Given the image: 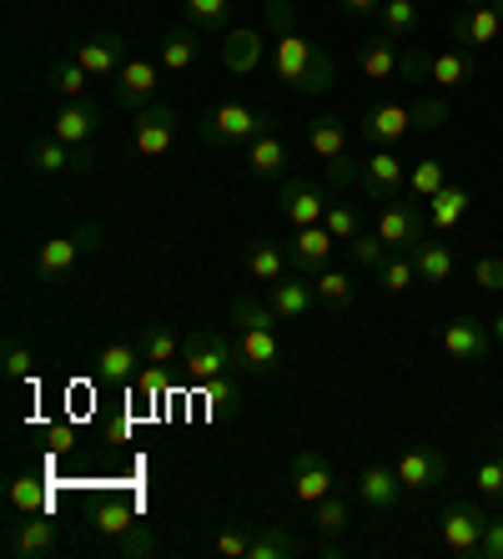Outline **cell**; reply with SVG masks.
<instances>
[{
	"instance_id": "cell-1",
	"label": "cell",
	"mask_w": 503,
	"mask_h": 559,
	"mask_svg": "<svg viewBox=\"0 0 503 559\" xmlns=\"http://www.w3.org/2000/svg\"><path fill=\"white\" fill-rule=\"evenodd\" d=\"M267 26H272V71L287 81L297 96H323L333 92V61L323 46H312L297 31L292 0H267Z\"/></svg>"
},
{
	"instance_id": "cell-2",
	"label": "cell",
	"mask_w": 503,
	"mask_h": 559,
	"mask_svg": "<svg viewBox=\"0 0 503 559\" xmlns=\"http://www.w3.org/2000/svg\"><path fill=\"white\" fill-rule=\"evenodd\" d=\"M283 323L272 302L258 298H232V338H237V364L258 378H277L283 373V348H277V333L272 328Z\"/></svg>"
},
{
	"instance_id": "cell-3",
	"label": "cell",
	"mask_w": 503,
	"mask_h": 559,
	"mask_svg": "<svg viewBox=\"0 0 503 559\" xmlns=\"http://www.w3.org/2000/svg\"><path fill=\"white\" fill-rule=\"evenodd\" d=\"M262 131H272V117L252 102H221L196 121V136L217 152H247V142H258Z\"/></svg>"
},
{
	"instance_id": "cell-4",
	"label": "cell",
	"mask_w": 503,
	"mask_h": 559,
	"mask_svg": "<svg viewBox=\"0 0 503 559\" xmlns=\"http://www.w3.org/2000/svg\"><path fill=\"white\" fill-rule=\"evenodd\" d=\"M237 364V338L221 328H196L192 338H181V373L192 383H212V378L232 373Z\"/></svg>"
},
{
	"instance_id": "cell-5",
	"label": "cell",
	"mask_w": 503,
	"mask_h": 559,
	"mask_svg": "<svg viewBox=\"0 0 503 559\" xmlns=\"http://www.w3.org/2000/svg\"><path fill=\"white\" fill-rule=\"evenodd\" d=\"M378 237H383L393 252H414L418 242L433 237V222H428V207H418V197H393L378 212Z\"/></svg>"
},
{
	"instance_id": "cell-6",
	"label": "cell",
	"mask_w": 503,
	"mask_h": 559,
	"mask_svg": "<svg viewBox=\"0 0 503 559\" xmlns=\"http://www.w3.org/2000/svg\"><path fill=\"white\" fill-rule=\"evenodd\" d=\"M101 237H106L101 222H86V227H76L71 237H46V242H40V252H36V273L46 277V283H56V277L71 273L86 252L101 248Z\"/></svg>"
},
{
	"instance_id": "cell-7",
	"label": "cell",
	"mask_w": 503,
	"mask_h": 559,
	"mask_svg": "<svg viewBox=\"0 0 503 559\" xmlns=\"http://www.w3.org/2000/svg\"><path fill=\"white\" fill-rule=\"evenodd\" d=\"M483 530H489V514L474 504V499H448L439 520V539L448 555L458 559H478V545H483Z\"/></svg>"
},
{
	"instance_id": "cell-8",
	"label": "cell",
	"mask_w": 503,
	"mask_h": 559,
	"mask_svg": "<svg viewBox=\"0 0 503 559\" xmlns=\"http://www.w3.org/2000/svg\"><path fill=\"white\" fill-rule=\"evenodd\" d=\"M287 479H292V499L297 504H323L327 495L337 489V468L323 449H297L292 464H287Z\"/></svg>"
},
{
	"instance_id": "cell-9",
	"label": "cell",
	"mask_w": 503,
	"mask_h": 559,
	"mask_svg": "<svg viewBox=\"0 0 503 559\" xmlns=\"http://www.w3.org/2000/svg\"><path fill=\"white\" fill-rule=\"evenodd\" d=\"M156 86H161V61L131 56L117 76H111V106H121V111H146V106L156 102Z\"/></svg>"
},
{
	"instance_id": "cell-10",
	"label": "cell",
	"mask_w": 503,
	"mask_h": 559,
	"mask_svg": "<svg viewBox=\"0 0 503 559\" xmlns=\"http://www.w3.org/2000/svg\"><path fill=\"white\" fill-rule=\"evenodd\" d=\"M408 187V162H403L393 146H378V152L362 156V171H358V192L373 197V202H393V197Z\"/></svg>"
},
{
	"instance_id": "cell-11",
	"label": "cell",
	"mask_w": 503,
	"mask_h": 559,
	"mask_svg": "<svg viewBox=\"0 0 503 559\" xmlns=\"http://www.w3.org/2000/svg\"><path fill=\"white\" fill-rule=\"evenodd\" d=\"M101 102H61L51 117V136L65 146H76V152H91L96 146V136H101Z\"/></svg>"
},
{
	"instance_id": "cell-12",
	"label": "cell",
	"mask_w": 503,
	"mask_h": 559,
	"mask_svg": "<svg viewBox=\"0 0 503 559\" xmlns=\"http://www.w3.org/2000/svg\"><path fill=\"white\" fill-rule=\"evenodd\" d=\"M61 549V524L40 509V514H21V520L5 530V555L15 559H40V555H56Z\"/></svg>"
},
{
	"instance_id": "cell-13",
	"label": "cell",
	"mask_w": 503,
	"mask_h": 559,
	"mask_svg": "<svg viewBox=\"0 0 503 559\" xmlns=\"http://www.w3.org/2000/svg\"><path fill=\"white\" fill-rule=\"evenodd\" d=\"M393 468H398V479L408 495H428V489H439V484L448 479V459H443V449H433V443H408Z\"/></svg>"
},
{
	"instance_id": "cell-14",
	"label": "cell",
	"mask_w": 503,
	"mask_h": 559,
	"mask_svg": "<svg viewBox=\"0 0 503 559\" xmlns=\"http://www.w3.org/2000/svg\"><path fill=\"white\" fill-rule=\"evenodd\" d=\"M131 146L142 156H167L171 146H177V111H171L167 102H152L146 111H136V121H131Z\"/></svg>"
},
{
	"instance_id": "cell-15",
	"label": "cell",
	"mask_w": 503,
	"mask_h": 559,
	"mask_svg": "<svg viewBox=\"0 0 503 559\" xmlns=\"http://www.w3.org/2000/svg\"><path fill=\"white\" fill-rule=\"evenodd\" d=\"M403 495H408V489H403L393 464H368L358 479H352V499H358L362 509H373V514H393V509L403 504Z\"/></svg>"
},
{
	"instance_id": "cell-16",
	"label": "cell",
	"mask_w": 503,
	"mask_h": 559,
	"mask_svg": "<svg viewBox=\"0 0 503 559\" xmlns=\"http://www.w3.org/2000/svg\"><path fill=\"white\" fill-rule=\"evenodd\" d=\"M503 36V5L499 0H483V5H464L453 15V46L478 51V46H493Z\"/></svg>"
},
{
	"instance_id": "cell-17",
	"label": "cell",
	"mask_w": 503,
	"mask_h": 559,
	"mask_svg": "<svg viewBox=\"0 0 503 559\" xmlns=\"http://www.w3.org/2000/svg\"><path fill=\"white\" fill-rule=\"evenodd\" d=\"M277 212H283V222H292V227H312V222L327 217V192L312 177H287L283 192H277Z\"/></svg>"
},
{
	"instance_id": "cell-18",
	"label": "cell",
	"mask_w": 503,
	"mask_h": 559,
	"mask_svg": "<svg viewBox=\"0 0 503 559\" xmlns=\"http://www.w3.org/2000/svg\"><path fill=\"white\" fill-rule=\"evenodd\" d=\"M443 353H448L453 364H483L493 353V328L478 323V318H453L448 328H443Z\"/></svg>"
},
{
	"instance_id": "cell-19",
	"label": "cell",
	"mask_w": 503,
	"mask_h": 559,
	"mask_svg": "<svg viewBox=\"0 0 503 559\" xmlns=\"http://www.w3.org/2000/svg\"><path fill=\"white\" fill-rule=\"evenodd\" d=\"M71 56H76V61L86 66L96 81H111L121 66L131 61V56H127V36H121V31H96V36H86Z\"/></svg>"
},
{
	"instance_id": "cell-20",
	"label": "cell",
	"mask_w": 503,
	"mask_h": 559,
	"mask_svg": "<svg viewBox=\"0 0 503 559\" xmlns=\"http://www.w3.org/2000/svg\"><path fill=\"white\" fill-rule=\"evenodd\" d=\"M333 248H337V237L327 233V222H312V227H297L292 242H287V258H292V273H308L318 277L333 262Z\"/></svg>"
},
{
	"instance_id": "cell-21",
	"label": "cell",
	"mask_w": 503,
	"mask_h": 559,
	"mask_svg": "<svg viewBox=\"0 0 503 559\" xmlns=\"http://www.w3.org/2000/svg\"><path fill=\"white\" fill-rule=\"evenodd\" d=\"M414 131V111L398 102H383V106H368L358 121V136L362 142H373V146H398L403 136Z\"/></svg>"
},
{
	"instance_id": "cell-22",
	"label": "cell",
	"mask_w": 503,
	"mask_h": 559,
	"mask_svg": "<svg viewBox=\"0 0 503 559\" xmlns=\"http://www.w3.org/2000/svg\"><path fill=\"white\" fill-rule=\"evenodd\" d=\"M267 302L283 323H297V318H308L312 302H318V283H312L308 273H287V277H277V283H267Z\"/></svg>"
},
{
	"instance_id": "cell-23",
	"label": "cell",
	"mask_w": 503,
	"mask_h": 559,
	"mask_svg": "<svg viewBox=\"0 0 503 559\" xmlns=\"http://www.w3.org/2000/svg\"><path fill=\"white\" fill-rule=\"evenodd\" d=\"M26 162L36 177H61V171H91L96 167V152H76V146L56 142V136H40L26 152Z\"/></svg>"
},
{
	"instance_id": "cell-24",
	"label": "cell",
	"mask_w": 503,
	"mask_h": 559,
	"mask_svg": "<svg viewBox=\"0 0 503 559\" xmlns=\"http://www.w3.org/2000/svg\"><path fill=\"white\" fill-rule=\"evenodd\" d=\"M142 364H146L142 343H106V348L96 353V378H101V383H136Z\"/></svg>"
},
{
	"instance_id": "cell-25",
	"label": "cell",
	"mask_w": 503,
	"mask_h": 559,
	"mask_svg": "<svg viewBox=\"0 0 503 559\" xmlns=\"http://www.w3.org/2000/svg\"><path fill=\"white\" fill-rule=\"evenodd\" d=\"M247 171L258 177V182H277V177H287V142L277 136V131H262L258 142H247Z\"/></svg>"
},
{
	"instance_id": "cell-26",
	"label": "cell",
	"mask_w": 503,
	"mask_h": 559,
	"mask_svg": "<svg viewBox=\"0 0 503 559\" xmlns=\"http://www.w3.org/2000/svg\"><path fill=\"white\" fill-rule=\"evenodd\" d=\"M308 152L318 162H337V156L352 152V131L343 117H312L308 121Z\"/></svg>"
},
{
	"instance_id": "cell-27",
	"label": "cell",
	"mask_w": 503,
	"mask_h": 559,
	"mask_svg": "<svg viewBox=\"0 0 503 559\" xmlns=\"http://www.w3.org/2000/svg\"><path fill=\"white\" fill-rule=\"evenodd\" d=\"M358 71H362L368 81H393V76H403V51H398V40L383 36V31H378L373 40H362Z\"/></svg>"
},
{
	"instance_id": "cell-28",
	"label": "cell",
	"mask_w": 503,
	"mask_h": 559,
	"mask_svg": "<svg viewBox=\"0 0 503 559\" xmlns=\"http://www.w3.org/2000/svg\"><path fill=\"white\" fill-rule=\"evenodd\" d=\"M474 51H464V46H448V51H433L428 56V81L439 86V92H453V86H468L474 81Z\"/></svg>"
},
{
	"instance_id": "cell-29",
	"label": "cell",
	"mask_w": 503,
	"mask_h": 559,
	"mask_svg": "<svg viewBox=\"0 0 503 559\" xmlns=\"http://www.w3.org/2000/svg\"><path fill=\"white\" fill-rule=\"evenodd\" d=\"M262 51H267V40H262L258 31H227V36H221V66L237 71V76H252L262 66Z\"/></svg>"
},
{
	"instance_id": "cell-30",
	"label": "cell",
	"mask_w": 503,
	"mask_h": 559,
	"mask_svg": "<svg viewBox=\"0 0 503 559\" xmlns=\"http://www.w3.org/2000/svg\"><path fill=\"white\" fill-rule=\"evenodd\" d=\"M348 520H352V504L343 489H333L323 504H312V534H318L327 549H337V539L348 534Z\"/></svg>"
},
{
	"instance_id": "cell-31",
	"label": "cell",
	"mask_w": 503,
	"mask_h": 559,
	"mask_svg": "<svg viewBox=\"0 0 503 559\" xmlns=\"http://www.w3.org/2000/svg\"><path fill=\"white\" fill-rule=\"evenodd\" d=\"M414 262H418V277H423V283H433V287L448 283V277L458 273V258H453V248H448V242H433V237L414 248Z\"/></svg>"
},
{
	"instance_id": "cell-32",
	"label": "cell",
	"mask_w": 503,
	"mask_h": 559,
	"mask_svg": "<svg viewBox=\"0 0 503 559\" xmlns=\"http://www.w3.org/2000/svg\"><path fill=\"white\" fill-rule=\"evenodd\" d=\"M161 71H171V76H181V71H192L196 61V26H171L167 36H161Z\"/></svg>"
},
{
	"instance_id": "cell-33",
	"label": "cell",
	"mask_w": 503,
	"mask_h": 559,
	"mask_svg": "<svg viewBox=\"0 0 503 559\" xmlns=\"http://www.w3.org/2000/svg\"><path fill=\"white\" fill-rule=\"evenodd\" d=\"M287 267H292V258H287L272 237H258V242L247 248V273L258 277V283H277V277H287Z\"/></svg>"
},
{
	"instance_id": "cell-34",
	"label": "cell",
	"mask_w": 503,
	"mask_h": 559,
	"mask_svg": "<svg viewBox=\"0 0 503 559\" xmlns=\"http://www.w3.org/2000/svg\"><path fill=\"white\" fill-rule=\"evenodd\" d=\"M468 202H474V192H468V187H458V182L443 187V192L433 197V207H428V222H433V233H453V227L464 222Z\"/></svg>"
},
{
	"instance_id": "cell-35",
	"label": "cell",
	"mask_w": 503,
	"mask_h": 559,
	"mask_svg": "<svg viewBox=\"0 0 503 559\" xmlns=\"http://www.w3.org/2000/svg\"><path fill=\"white\" fill-rule=\"evenodd\" d=\"M302 555V539H292L287 530H277V524H252V549H247V559H292Z\"/></svg>"
},
{
	"instance_id": "cell-36",
	"label": "cell",
	"mask_w": 503,
	"mask_h": 559,
	"mask_svg": "<svg viewBox=\"0 0 503 559\" xmlns=\"http://www.w3.org/2000/svg\"><path fill=\"white\" fill-rule=\"evenodd\" d=\"M312 283H318V302H323L327 312H348L352 302H358V283H352V273L323 267V273L312 277Z\"/></svg>"
},
{
	"instance_id": "cell-37",
	"label": "cell",
	"mask_w": 503,
	"mask_h": 559,
	"mask_svg": "<svg viewBox=\"0 0 503 559\" xmlns=\"http://www.w3.org/2000/svg\"><path fill=\"white\" fill-rule=\"evenodd\" d=\"M91 71L76 61V56H61V61L51 66V92L61 96V102H86V92H91Z\"/></svg>"
},
{
	"instance_id": "cell-38",
	"label": "cell",
	"mask_w": 503,
	"mask_h": 559,
	"mask_svg": "<svg viewBox=\"0 0 503 559\" xmlns=\"http://www.w3.org/2000/svg\"><path fill=\"white\" fill-rule=\"evenodd\" d=\"M418 26H423V11H418V0H383V11H378V31H383V36L408 40Z\"/></svg>"
},
{
	"instance_id": "cell-39",
	"label": "cell",
	"mask_w": 503,
	"mask_h": 559,
	"mask_svg": "<svg viewBox=\"0 0 503 559\" xmlns=\"http://www.w3.org/2000/svg\"><path fill=\"white\" fill-rule=\"evenodd\" d=\"M187 26L207 31V36H227L232 31V0H187Z\"/></svg>"
},
{
	"instance_id": "cell-40",
	"label": "cell",
	"mask_w": 503,
	"mask_h": 559,
	"mask_svg": "<svg viewBox=\"0 0 503 559\" xmlns=\"http://www.w3.org/2000/svg\"><path fill=\"white\" fill-rule=\"evenodd\" d=\"M443 187H448V167H443L439 156H423V162H414V167H408V197L433 202Z\"/></svg>"
},
{
	"instance_id": "cell-41",
	"label": "cell",
	"mask_w": 503,
	"mask_h": 559,
	"mask_svg": "<svg viewBox=\"0 0 503 559\" xmlns=\"http://www.w3.org/2000/svg\"><path fill=\"white\" fill-rule=\"evenodd\" d=\"M136 343H142L146 364H161V368H171V364H177V358H181V338H177V333H171L167 323H146V328H142V338H136Z\"/></svg>"
},
{
	"instance_id": "cell-42",
	"label": "cell",
	"mask_w": 503,
	"mask_h": 559,
	"mask_svg": "<svg viewBox=\"0 0 503 559\" xmlns=\"http://www.w3.org/2000/svg\"><path fill=\"white\" fill-rule=\"evenodd\" d=\"M378 283H383L387 293H408L414 283H423V277H418L414 252H387L383 267H378Z\"/></svg>"
},
{
	"instance_id": "cell-43",
	"label": "cell",
	"mask_w": 503,
	"mask_h": 559,
	"mask_svg": "<svg viewBox=\"0 0 503 559\" xmlns=\"http://www.w3.org/2000/svg\"><path fill=\"white\" fill-rule=\"evenodd\" d=\"M5 499H11L15 514H40V509H46V484H40L36 474H15V479L5 484Z\"/></svg>"
},
{
	"instance_id": "cell-44",
	"label": "cell",
	"mask_w": 503,
	"mask_h": 559,
	"mask_svg": "<svg viewBox=\"0 0 503 559\" xmlns=\"http://www.w3.org/2000/svg\"><path fill=\"white\" fill-rule=\"evenodd\" d=\"M207 389V404H212V418H237L242 414V389H237L232 373L212 378V383H202Z\"/></svg>"
},
{
	"instance_id": "cell-45",
	"label": "cell",
	"mask_w": 503,
	"mask_h": 559,
	"mask_svg": "<svg viewBox=\"0 0 503 559\" xmlns=\"http://www.w3.org/2000/svg\"><path fill=\"white\" fill-rule=\"evenodd\" d=\"M348 252H352V262H358V267H368V273H378V267H383V258H387V252H393V248H387L383 237H378V227H362V233L348 242Z\"/></svg>"
},
{
	"instance_id": "cell-46",
	"label": "cell",
	"mask_w": 503,
	"mask_h": 559,
	"mask_svg": "<svg viewBox=\"0 0 503 559\" xmlns=\"http://www.w3.org/2000/svg\"><path fill=\"white\" fill-rule=\"evenodd\" d=\"M323 222H327V233H333L343 248H348L352 237L362 233V212L352 207V202H327V217Z\"/></svg>"
},
{
	"instance_id": "cell-47",
	"label": "cell",
	"mask_w": 503,
	"mask_h": 559,
	"mask_svg": "<svg viewBox=\"0 0 503 559\" xmlns=\"http://www.w3.org/2000/svg\"><path fill=\"white\" fill-rule=\"evenodd\" d=\"M131 524H136V514H131L127 499H101V504H96V530H101L106 539H117V534H127Z\"/></svg>"
},
{
	"instance_id": "cell-48",
	"label": "cell",
	"mask_w": 503,
	"mask_h": 559,
	"mask_svg": "<svg viewBox=\"0 0 503 559\" xmlns=\"http://www.w3.org/2000/svg\"><path fill=\"white\" fill-rule=\"evenodd\" d=\"M156 534L146 530V524H131L127 534H117V539H111V555H121V559H146V555H156Z\"/></svg>"
},
{
	"instance_id": "cell-49",
	"label": "cell",
	"mask_w": 503,
	"mask_h": 559,
	"mask_svg": "<svg viewBox=\"0 0 503 559\" xmlns=\"http://www.w3.org/2000/svg\"><path fill=\"white\" fill-rule=\"evenodd\" d=\"M408 111H414V131H423V136L443 131V121H448V102H443V96H423V102H414Z\"/></svg>"
},
{
	"instance_id": "cell-50",
	"label": "cell",
	"mask_w": 503,
	"mask_h": 559,
	"mask_svg": "<svg viewBox=\"0 0 503 559\" xmlns=\"http://www.w3.org/2000/svg\"><path fill=\"white\" fill-rule=\"evenodd\" d=\"M5 373H11L15 383H26V378L36 373V358H31V348H26L21 338H15V333L5 338Z\"/></svg>"
},
{
	"instance_id": "cell-51",
	"label": "cell",
	"mask_w": 503,
	"mask_h": 559,
	"mask_svg": "<svg viewBox=\"0 0 503 559\" xmlns=\"http://www.w3.org/2000/svg\"><path fill=\"white\" fill-rule=\"evenodd\" d=\"M247 549H252V524H227V530L217 534V555L247 559Z\"/></svg>"
},
{
	"instance_id": "cell-52",
	"label": "cell",
	"mask_w": 503,
	"mask_h": 559,
	"mask_svg": "<svg viewBox=\"0 0 503 559\" xmlns=\"http://www.w3.org/2000/svg\"><path fill=\"white\" fill-rule=\"evenodd\" d=\"M474 484L483 499H503V454L499 459H483V464L474 468Z\"/></svg>"
},
{
	"instance_id": "cell-53",
	"label": "cell",
	"mask_w": 503,
	"mask_h": 559,
	"mask_svg": "<svg viewBox=\"0 0 503 559\" xmlns=\"http://www.w3.org/2000/svg\"><path fill=\"white\" fill-rule=\"evenodd\" d=\"M358 171H362V156H337V162H327V182L343 187V192H358Z\"/></svg>"
},
{
	"instance_id": "cell-54",
	"label": "cell",
	"mask_w": 503,
	"mask_h": 559,
	"mask_svg": "<svg viewBox=\"0 0 503 559\" xmlns=\"http://www.w3.org/2000/svg\"><path fill=\"white\" fill-rule=\"evenodd\" d=\"M474 283L483 287V293H503V258H478L474 262Z\"/></svg>"
},
{
	"instance_id": "cell-55",
	"label": "cell",
	"mask_w": 503,
	"mask_h": 559,
	"mask_svg": "<svg viewBox=\"0 0 503 559\" xmlns=\"http://www.w3.org/2000/svg\"><path fill=\"white\" fill-rule=\"evenodd\" d=\"M478 559H503V514H493V520H489L483 545H478Z\"/></svg>"
},
{
	"instance_id": "cell-56",
	"label": "cell",
	"mask_w": 503,
	"mask_h": 559,
	"mask_svg": "<svg viewBox=\"0 0 503 559\" xmlns=\"http://www.w3.org/2000/svg\"><path fill=\"white\" fill-rule=\"evenodd\" d=\"M136 389H142V393H146V399H156V393L167 389V368H161V364L142 368V373H136Z\"/></svg>"
},
{
	"instance_id": "cell-57",
	"label": "cell",
	"mask_w": 503,
	"mask_h": 559,
	"mask_svg": "<svg viewBox=\"0 0 503 559\" xmlns=\"http://www.w3.org/2000/svg\"><path fill=\"white\" fill-rule=\"evenodd\" d=\"M403 81H428V51H403Z\"/></svg>"
},
{
	"instance_id": "cell-58",
	"label": "cell",
	"mask_w": 503,
	"mask_h": 559,
	"mask_svg": "<svg viewBox=\"0 0 503 559\" xmlns=\"http://www.w3.org/2000/svg\"><path fill=\"white\" fill-rule=\"evenodd\" d=\"M337 5H343L348 15H378L383 11V0H337Z\"/></svg>"
},
{
	"instance_id": "cell-59",
	"label": "cell",
	"mask_w": 503,
	"mask_h": 559,
	"mask_svg": "<svg viewBox=\"0 0 503 559\" xmlns=\"http://www.w3.org/2000/svg\"><path fill=\"white\" fill-rule=\"evenodd\" d=\"M489 328H493V343H503V312H499V318H493Z\"/></svg>"
},
{
	"instance_id": "cell-60",
	"label": "cell",
	"mask_w": 503,
	"mask_h": 559,
	"mask_svg": "<svg viewBox=\"0 0 503 559\" xmlns=\"http://www.w3.org/2000/svg\"><path fill=\"white\" fill-rule=\"evenodd\" d=\"M458 5H483V0H458Z\"/></svg>"
},
{
	"instance_id": "cell-61",
	"label": "cell",
	"mask_w": 503,
	"mask_h": 559,
	"mask_svg": "<svg viewBox=\"0 0 503 559\" xmlns=\"http://www.w3.org/2000/svg\"><path fill=\"white\" fill-rule=\"evenodd\" d=\"M499 449H503V429H499Z\"/></svg>"
}]
</instances>
